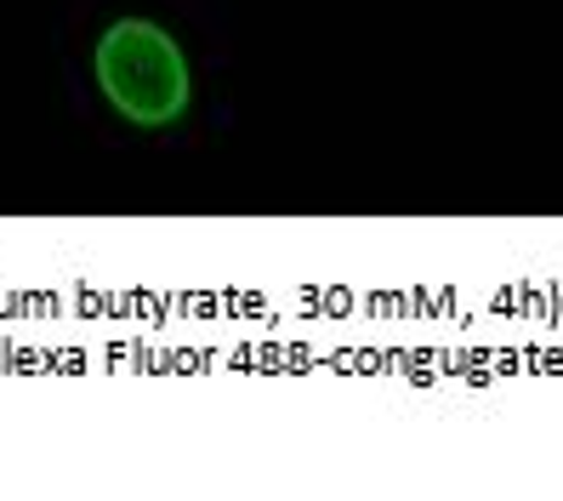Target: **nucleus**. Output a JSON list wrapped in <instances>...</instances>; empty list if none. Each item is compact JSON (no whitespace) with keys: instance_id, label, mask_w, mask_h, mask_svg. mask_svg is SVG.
Returning <instances> with one entry per match:
<instances>
[{"instance_id":"nucleus-1","label":"nucleus","mask_w":563,"mask_h":501,"mask_svg":"<svg viewBox=\"0 0 563 501\" xmlns=\"http://www.w3.org/2000/svg\"><path fill=\"white\" fill-rule=\"evenodd\" d=\"M91 75L114 104V115L143 126V131L177 126L188 115V97H194L183 46L172 41V29H159L148 18L109 23L97 52H91Z\"/></svg>"}]
</instances>
